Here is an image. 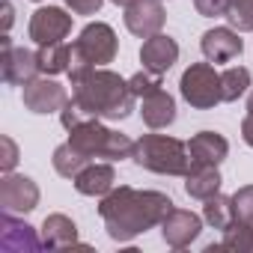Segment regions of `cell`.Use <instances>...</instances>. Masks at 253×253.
<instances>
[{
    "label": "cell",
    "mask_w": 253,
    "mask_h": 253,
    "mask_svg": "<svg viewBox=\"0 0 253 253\" xmlns=\"http://www.w3.org/2000/svg\"><path fill=\"white\" fill-rule=\"evenodd\" d=\"M241 137H244V143L253 149V110H247V116L241 119Z\"/></svg>",
    "instance_id": "cell-32"
},
{
    "label": "cell",
    "mask_w": 253,
    "mask_h": 253,
    "mask_svg": "<svg viewBox=\"0 0 253 253\" xmlns=\"http://www.w3.org/2000/svg\"><path fill=\"white\" fill-rule=\"evenodd\" d=\"M188 152H191L194 164H214L217 167L229 155V143L217 131H200L188 140Z\"/></svg>",
    "instance_id": "cell-18"
},
{
    "label": "cell",
    "mask_w": 253,
    "mask_h": 253,
    "mask_svg": "<svg viewBox=\"0 0 253 253\" xmlns=\"http://www.w3.org/2000/svg\"><path fill=\"white\" fill-rule=\"evenodd\" d=\"M21 98H24V107H27L30 113L45 116V113L63 110L66 101H69V92H66L63 84H57V81H51V78L45 75V78H33L30 84H24Z\"/></svg>",
    "instance_id": "cell-10"
},
{
    "label": "cell",
    "mask_w": 253,
    "mask_h": 253,
    "mask_svg": "<svg viewBox=\"0 0 253 253\" xmlns=\"http://www.w3.org/2000/svg\"><path fill=\"white\" fill-rule=\"evenodd\" d=\"M232 209H235V220L253 226V185H244L232 194Z\"/></svg>",
    "instance_id": "cell-27"
},
{
    "label": "cell",
    "mask_w": 253,
    "mask_h": 253,
    "mask_svg": "<svg viewBox=\"0 0 253 253\" xmlns=\"http://www.w3.org/2000/svg\"><path fill=\"white\" fill-rule=\"evenodd\" d=\"M247 89H250V72L244 66H229L226 72H220V95H223V101H238Z\"/></svg>",
    "instance_id": "cell-25"
},
{
    "label": "cell",
    "mask_w": 253,
    "mask_h": 253,
    "mask_svg": "<svg viewBox=\"0 0 253 253\" xmlns=\"http://www.w3.org/2000/svg\"><path fill=\"white\" fill-rule=\"evenodd\" d=\"M173 200L161 191H137L128 185H119L101 197L98 214L104 220V229L113 241L125 244L143 235L146 229H155L164 223V217L173 211Z\"/></svg>",
    "instance_id": "cell-1"
},
{
    "label": "cell",
    "mask_w": 253,
    "mask_h": 253,
    "mask_svg": "<svg viewBox=\"0 0 253 253\" xmlns=\"http://www.w3.org/2000/svg\"><path fill=\"white\" fill-rule=\"evenodd\" d=\"M164 18L167 15H164L161 0H134L131 6H125V27H128V33H134L140 39L161 33Z\"/></svg>",
    "instance_id": "cell-13"
},
{
    "label": "cell",
    "mask_w": 253,
    "mask_h": 253,
    "mask_svg": "<svg viewBox=\"0 0 253 253\" xmlns=\"http://www.w3.org/2000/svg\"><path fill=\"white\" fill-rule=\"evenodd\" d=\"M140 116H143V122L149 125L152 131L173 125L176 122V101H173V95L164 86L149 92V95H143L140 98Z\"/></svg>",
    "instance_id": "cell-17"
},
{
    "label": "cell",
    "mask_w": 253,
    "mask_h": 253,
    "mask_svg": "<svg viewBox=\"0 0 253 253\" xmlns=\"http://www.w3.org/2000/svg\"><path fill=\"white\" fill-rule=\"evenodd\" d=\"M78 244V226L69 214H48L42 223V247L48 250H60V247H72Z\"/></svg>",
    "instance_id": "cell-20"
},
{
    "label": "cell",
    "mask_w": 253,
    "mask_h": 253,
    "mask_svg": "<svg viewBox=\"0 0 253 253\" xmlns=\"http://www.w3.org/2000/svg\"><path fill=\"white\" fill-rule=\"evenodd\" d=\"M176 60H179V45H176V39H170L164 33L149 36L140 48V63L152 75H167Z\"/></svg>",
    "instance_id": "cell-15"
},
{
    "label": "cell",
    "mask_w": 253,
    "mask_h": 253,
    "mask_svg": "<svg viewBox=\"0 0 253 253\" xmlns=\"http://www.w3.org/2000/svg\"><path fill=\"white\" fill-rule=\"evenodd\" d=\"M179 92L197 110H211L214 104L223 101V95H220V75L214 72L211 63H194V66H188L182 72Z\"/></svg>",
    "instance_id": "cell-6"
},
{
    "label": "cell",
    "mask_w": 253,
    "mask_h": 253,
    "mask_svg": "<svg viewBox=\"0 0 253 253\" xmlns=\"http://www.w3.org/2000/svg\"><path fill=\"white\" fill-rule=\"evenodd\" d=\"M36 60H39V72H42V75H48V78L63 75V72H69V66H72V45H66V42L39 45Z\"/></svg>",
    "instance_id": "cell-21"
},
{
    "label": "cell",
    "mask_w": 253,
    "mask_h": 253,
    "mask_svg": "<svg viewBox=\"0 0 253 253\" xmlns=\"http://www.w3.org/2000/svg\"><path fill=\"white\" fill-rule=\"evenodd\" d=\"M69 143L89 161L92 158H107V161L134 158V140L128 134L110 131L98 119H86V122L75 125V128H69Z\"/></svg>",
    "instance_id": "cell-4"
},
{
    "label": "cell",
    "mask_w": 253,
    "mask_h": 253,
    "mask_svg": "<svg viewBox=\"0 0 253 253\" xmlns=\"http://www.w3.org/2000/svg\"><path fill=\"white\" fill-rule=\"evenodd\" d=\"M75 191L84 197H104L107 191H113L116 185V170L110 161H89L75 179H72Z\"/></svg>",
    "instance_id": "cell-16"
},
{
    "label": "cell",
    "mask_w": 253,
    "mask_h": 253,
    "mask_svg": "<svg viewBox=\"0 0 253 253\" xmlns=\"http://www.w3.org/2000/svg\"><path fill=\"white\" fill-rule=\"evenodd\" d=\"M214 250H232V253H253V226L250 223H241L235 220L229 229H223V238L220 244H209L206 253H214Z\"/></svg>",
    "instance_id": "cell-23"
},
{
    "label": "cell",
    "mask_w": 253,
    "mask_h": 253,
    "mask_svg": "<svg viewBox=\"0 0 253 253\" xmlns=\"http://www.w3.org/2000/svg\"><path fill=\"white\" fill-rule=\"evenodd\" d=\"M200 48H203V57L209 63H232L244 51V42L238 39V30H232V27H214V30L203 33Z\"/></svg>",
    "instance_id": "cell-14"
},
{
    "label": "cell",
    "mask_w": 253,
    "mask_h": 253,
    "mask_svg": "<svg viewBox=\"0 0 253 253\" xmlns=\"http://www.w3.org/2000/svg\"><path fill=\"white\" fill-rule=\"evenodd\" d=\"M128 86H131V92H134V98H143V95H149V92H155V89H161L164 84H161V75H152V72H137V75H131L128 78Z\"/></svg>",
    "instance_id": "cell-28"
},
{
    "label": "cell",
    "mask_w": 253,
    "mask_h": 253,
    "mask_svg": "<svg viewBox=\"0 0 253 253\" xmlns=\"http://www.w3.org/2000/svg\"><path fill=\"white\" fill-rule=\"evenodd\" d=\"M247 110H253V89H250V95H247Z\"/></svg>",
    "instance_id": "cell-35"
},
{
    "label": "cell",
    "mask_w": 253,
    "mask_h": 253,
    "mask_svg": "<svg viewBox=\"0 0 253 253\" xmlns=\"http://www.w3.org/2000/svg\"><path fill=\"white\" fill-rule=\"evenodd\" d=\"M39 206V185L30 176L6 173L0 179V209L12 214H27Z\"/></svg>",
    "instance_id": "cell-8"
},
{
    "label": "cell",
    "mask_w": 253,
    "mask_h": 253,
    "mask_svg": "<svg viewBox=\"0 0 253 253\" xmlns=\"http://www.w3.org/2000/svg\"><path fill=\"white\" fill-rule=\"evenodd\" d=\"M226 21L238 33H253V0H232Z\"/></svg>",
    "instance_id": "cell-26"
},
{
    "label": "cell",
    "mask_w": 253,
    "mask_h": 253,
    "mask_svg": "<svg viewBox=\"0 0 253 253\" xmlns=\"http://www.w3.org/2000/svg\"><path fill=\"white\" fill-rule=\"evenodd\" d=\"M229 3H232V0H194V6H197V12L203 18H220V15L226 18Z\"/></svg>",
    "instance_id": "cell-29"
},
{
    "label": "cell",
    "mask_w": 253,
    "mask_h": 253,
    "mask_svg": "<svg viewBox=\"0 0 253 253\" xmlns=\"http://www.w3.org/2000/svg\"><path fill=\"white\" fill-rule=\"evenodd\" d=\"M134 161L158 176H185L194 167L188 143L167 134H143L140 140H134Z\"/></svg>",
    "instance_id": "cell-3"
},
{
    "label": "cell",
    "mask_w": 253,
    "mask_h": 253,
    "mask_svg": "<svg viewBox=\"0 0 253 253\" xmlns=\"http://www.w3.org/2000/svg\"><path fill=\"white\" fill-rule=\"evenodd\" d=\"M9 27H12V3L6 0L3 3V30H9Z\"/></svg>",
    "instance_id": "cell-33"
},
{
    "label": "cell",
    "mask_w": 253,
    "mask_h": 253,
    "mask_svg": "<svg viewBox=\"0 0 253 253\" xmlns=\"http://www.w3.org/2000/svg\"><path fill=\"white\" fill-rule=\"evenodd\" d=\"M33 3H39V0H33Z\"/></svg>",
    "instance_id": "cell-36"
},
{
    "label": "cell",
    "mask_w": 253,
    "mask_h": 253,
    "mask_svg": "<svg viewBox=\"0 0 253 253\" xmlns=\"http://www.w3.org/2000/svg\"><path fill=\"white\" fill-rule=\"evenodd\" d=\"M220 185H223V179H220V173H217L214 164H194L185 173V191L194 200H203L206 203L209 197H214L220 191Z\"/></svg>",
    "instance_id": "cell-19"
},
{
    "label": "cell",
    "mask_w": 253,
    "mask_h": 253,
    "mask_svg": "<svg viewBox=\"0 0 253 253\" xmlns=\"http://www.w3.org/2000/svg\"><path fill=\"white\" fill-rule=\"evenodd\" d=\"M104 0H66V6L75 12V15H95L101 9Z\"/></svg>",
    "instance_id": "cell-31"
},
{
    "label": "cell",
    "mask_w": 253,
    "mask_h": 253,
    "mask_svg": "<svg viewBox=\"0 0 253 253\" xmlns=\"http://www.w3.org/2000/svg\"><path fill=\"white\" fill-rule=\"evenodd\" d=\"M116 48H119V39H116L110 24H104V21L86 24L81 30V36L75 39V45H72V66H69L66 75H81L86 69L113 63Z\"/></svg>",
    "instance_id": "cell-5"
},
{
    "label": "cell",
    "mask_w": 253,
    "mask_h": 253,
    "mask_svg": "<svg viewBox=\"0 0 253 253\" xmlns=\"http://www.w3.org/2000/svg\"><path fill=\"white\" fill-rule=\"evenodd\" d=\"M200 232H203V217L188 209H173L161 223V235H164L167 247H173V250L191 247V241H197Z\"/></svg>",
    "instance_id": "cell-11"
},
{
    "label": "cell",
    "mask_w": 253,
    "mask_h": 253,
    "mask_svg": "<svg viewBox=\"0 0 253 253\" xmlns=\"http://www.w3.org/2000/svg\"><path fill=\"white\" fill-rule=\"evenodd\" d=\"M0 149H3V155H0V170L12 173L15 164H18V146H15V140L3 134V137H0Z\"/></svg>",
    "instance_id": "cell-30"
},
{
    "label": "cell",
    "mask_w": 253,
    "mask_h": 253,
    "mask_svg": "<svg viewBox=\"0 0 253 253\" xmlns=\"http://www.w3.org/2000/svg\"><path fill=\"white\" fill-rule=\"evenodd\" d=\"M113 3H116V6H131L134 0H113Z\"/></svg>",
    "instance_id": "cell-34"
},
{
    "label": "cell",
    "mask_w": 253,
    "mask_h": 253,
    "mask_svg": "<svg viewBox=\"0 0 253 253\" xmlns=\"http://www.w3.org/2000/svg\"><path fill=\"white\" fill-rule=\"evenodd\" d=\"M51 164H54V170L63 176V179H75L86 164H89V158L86 155H81L69 140L63 143V146H57L54 149V158H51Z\"/></svg>",
    "instance_id": "cell-24"
},
{
    "label": "cell",
    "mask_w": 253,
    "mask_h": 253,
    "mask_svg": "<svg viewBox=\"0 0 253 253\" xmlns=\"http://www.w3.org/2000/svg\"><path fill=\"white\" fill-rule=\"evenodd\" d=\"M203 220L209 223V226H214V229H229L232 223H235V209H232V197H223L220 191L214 194V197H209L206 200V206H203Z\"/></svg>",
    "instance_id": "cell-22"
},
{
    "label": "cell",
    "mask_w": 253,
    "mask_h": 253,
    "mask_svg": "<svg viewBox=\"0 0 253 253\" xmlns=\"http://www.w3.org/2000/svg\"><path fill=\"white\" fill-rule=\"evenodd\" d=\"M0 45H3V54H0V72H3V81L9 86H24L30 84L33 78H39V60L33 51L27 48H15L9 36L0 39Z\"/></svg>",
    "instance_id": "cell-7"
},
{
    "label": "cell",
    "mask_w": 253,
    "mask_h": 253,
    "mask_svg": "<svg viewBox=\"0 0 253 253\" xmlns=\"http://www.w3.org/2000/svg\"><path fill=\"white\" fill-rule=\"evenodd\" d=\"M0 247L6 253H33L42 247V235L27 220H18L12 211H3L0 217Z\"/></svg>",
    "instance_id": "cell-12"
},
{
    "label": "cell",
    "mask_w": 253,
    "mask_h": 253,
    "mask_svg": "<svg viewBox=\"0 0 253 253\" xmlns=\"http://www.w3.org/2000/svg\"><path fill=\"white\" fill-rule=\"evenodd\" d=\"M69 81H72V98L92 119H125L134 110V92L128 81L104 66L69 75Z\"/></svg>",
    "instance_id": "cell-2"
},
{
    "label": "cell",
    "mask_w": 253,
    "mask_h": 253,
    "mask_svg": "<svg viewBox=\"0 0 253 253\" xmlns=\"http://www.w3.org/2000/svg\"><path fill=\"white\" fill-rule=\"evenodd\" d=\"M30 39L36 45H51V42H63L72 33V15L60 6H39L30 15V27H27Z\"/></svg>",
    "instance_id": "cell-9"
}]
</instances>
